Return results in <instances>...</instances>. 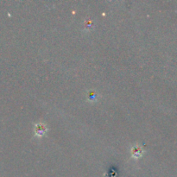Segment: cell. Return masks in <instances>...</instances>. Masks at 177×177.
<instances>
[{"instance_id": "obj_1", "label": "cell", "mask_w": 177, "mask_h": 177, "mask_svg": "<svg viewBox=\"0 0 177 177\" xmlns=\"http://www.w3.org/2000/svg\"><path fill=\"white\" fill-rule=\"evenodd\" d=\"M47 129H46V126L42 124H38L35 125V132L36 134V136H39V137H42L45 132H46Z\"/></svg>"}, {"instance_id": "obj_2", "label": "cell", "mask_w": 177, "mask_h": 177, "mask_svg": "<svg viewBox=\"0 0 177 177\" xmlns=\"http://www.w3.org/2000/svg\"><path fill=\"white\" fill-rule=\"evenodd\" d=\"M132 157L135 158H139L143 155V150L139 147H134L131 150Z\"/></svg>"}]
</instances>
